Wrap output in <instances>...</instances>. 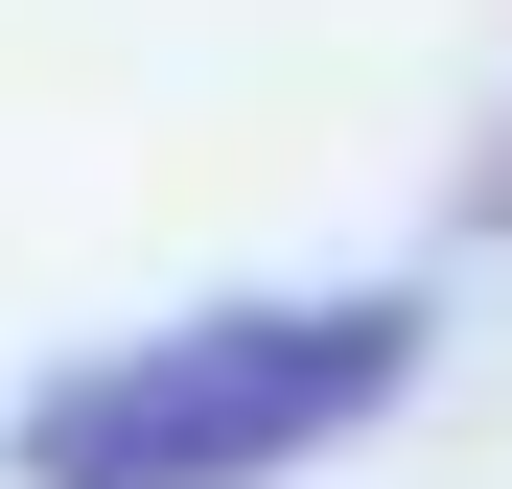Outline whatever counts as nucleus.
I'll return each mask as SVG.
<instances>
[{
    "mask_svg": "<svg viewBox=\"0 0 512 489\" xmlns=\"http://www.w3.org/2000/svg\"><path fill=\"white\" fill-rule=\"evenodd\" d=\"M419 303H210L24 396V489H280L350 420H396Z\"/></svg>",
    "mask_w": 512,
    "mask_h": 489,
    "instance_id": "nucleus-1",
    "label": "nucleus"
},
{
    "mask_svg": "<svg viewBox=\"0 0 512 489\" xmlns=\"http://www.w3.org/2000/svg\"><path fill=\"white\" fill-rule=\"evenodd\" d=\"M489 210H512V163H489Z\"/></svg>",
    "mask_w": 512,
    "mask_h": 489,
    "instance_id": "nucleus-2",
    "label": "nucleus"
}]
</instances>
